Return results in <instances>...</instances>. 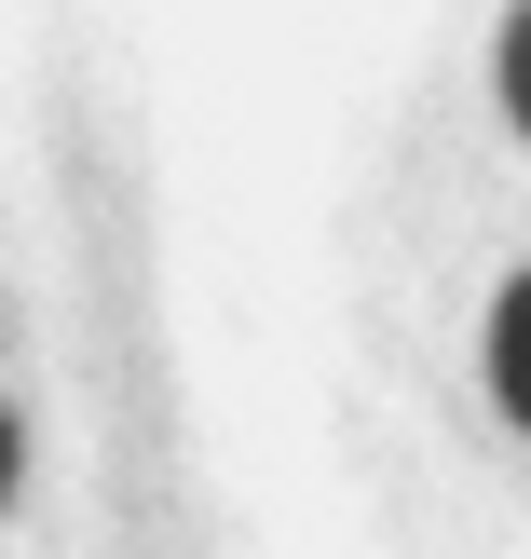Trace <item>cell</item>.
<instances>
[{
	"label": "cell",
	"instance_id": "3957f363",
	"mask_svg": "<svg viewBox=\"0 0 531 559\" xmlns=\"http://www.w3.org/2000/svg\"><path fill=\"white\" fill-rule=\"evenodd\" d=\"M0 491H14V409H0Z\"/></svg>",
	"mask_w": 531,
	"mask_h": 559
},
{
	"label": "cell",
	"instance_id": "7a4b0ae2",
	"mask_svg": "<svg viewBox=\"0 0 531 559\" xmlns=\"http://www.w3.org/2000/svg\"><path fill=\"white\" fill-rule=\"evenodd\" d=\"M505 109H518V136H531V14L505 27Z\"/></svg>",
	"mask_w": 531,
	"mask_h": 559
},
{
	"label": "cell",
	"instance_id": "6da1fadb",
	"mask_svg": "<svg viewBox=\"0 0 531 559\" xmlns=\"http://www.w3.org/2000/svg\"><path fill=\"white\" fill-rule=\"evenodd\" d=\"M491 396H505L518 424H531V273H518L505 300H491Z\"/></svg>",
	"mask_w": 531,
	"mask_h": 559
}]
</instances>
